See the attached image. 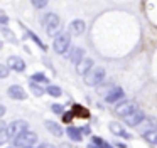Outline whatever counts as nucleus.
I'll list each match as a JSON object with an SVG mask.
<instances>
[{"label": "nucleus", "mask_w": 157, "mask_h": 148, "mask_svg": "<svg viewBox=\"0 0 157 148\" xmlns=\"http://www.w3.org/2000/svg\"><path fill=\"white\" fill-rule=\"evenodd\" d=\"M46 93H48L49 96H52V98L63 96V89H61L59 86H54V84H49V86L46 87Z\"/></svg>", "instance_id": "obj_19"}, {"label": "nucleus", "mask_w": 157, "mask_h": 148, "mask_svg": "<svg viewBox=\"0 0 157 148\" xmlns=\"http://www.w3.org/2000/svg\"><path fill=\"white\" fill-rule=\"evenodd\" d=\"M110 131H112L113 135H117V136H123V138H127V140H128V138H132V135L127 133V131L123 130L122 124L117 123V121H112V123H110Z\"/></svg>", "instance_id": "obj_13"}, {"label": "nucleus", "mask_w": 157, "mask_h": 148, "mask_svg": "<svg viewBox=\"0 0 157 148\" xmlns=\"http://www.w3.org/2000/svg\"><path fill=\"white\" fill-rule=\"evenodd\" d=\"M7 66L10 67V69L17 71V72H22V71L25 69L24 59H21V57H17V56H10V57H9V59H7Z\"/></svg>", "instance_id": "obj_11"}, {"label": "nucleus", "mask_w": 157, "mask_h": 148, "mask_svg": "<svg viewBox=\"0 0 157 148\" xmlns=\"http://www.w3.org/2000/svg\"><path fill=\"white\" fill-rule=\"evenodd\" d=\"M105 79H106V71H105V67H101V66H95L85 76L86 86H100Z\"/></svg>", "instance_id": "obj_2"}, {"label": "nucleus", "mask_w": 157, "mask_h": 148, "mask_svg": "<svg viewBox=\"0 0 157 148\" xmlns=\"http://www.w3.org/2000/svg\"><path fill=\"white\" fill-rule=\"evenodd\" d=\"M0 19H2V25H7V15H5V12H0Z\"/></svg>", "instance_id": "obj_27"}, {"label": "nucleus", "mask_w": 157, "mask_h": 148, "mask_svg": "<svg viewBox=\"0 0 157 148\" xmlns=\"http://www.w3.org/2000/svg\"><path fill=\"white\" fill-rule=\"evenodd\" d=\"M93 67H95V66H93V61L90 59V57H85V59H83L81 62L76 66V72L81 74V76H86V74L93 69Z\"/></svg>", "instance_id": "obj_12"}, {"label": "nucleus", "mask_w": 157, "mask_h": 148, "mask_svg": "<svg viewBox=\"0 0 157 148\" xmlns=\"http://www.w3.org/2000/svg\"><path fill=\"white\" fill-rule=\"evenodd\" d=\"M37 133H34V131H25V133L19 135L17 138L14 140V145L19 148H29V146H34L36 143H37Z\"/></svg>", "instance_id": "obj_4"}, {"label": "nucleus", "mask_w": 157, "mask_h": 148, "mask_svg": "<svg viewBox=\"0 0 157 148\" xmlns=\"http://www.w3.org/2000/svg\"><path fill=\"white\" fill-rule=\"evenodd\" d=\"M31 2L36 9H44V7L48 5V0H31Z\"/></svg>", "instance_id": "obj_24"}, {"label": "nucleus", "mask_w": 157, "mask_h": 148, "mask_svg": "<svg viewBox=\"0 0 157 148\" xmlns=\"http://www.w3.org/2000/svg\"><path fill=\"white\" fill-rule=\"evenodd\" d=\"M51 109H52V113H56V114H63V113H64V106H63V104H52Z\"/></svg>", "instance_id": "obj_25"}, {"label": "nucleus", "mask_w": 157, "mask_h": 148, "mask_svg": "<svg viewBox=\"0 0 157 148\" xmlns=\"http://www.w3.org/2000/svg\"><path fill=\"white\" fill-rule=\"evenodd\" d=\"M135 109H139L137 108V104L133 103V101H122V103H118L117 104V108H115V113L118 114V116H127V114H130V113H133Z\"/></svg>", "instance_id": "obj_7"}, {"label": "nucleus", "mask_w": 157, "mask_h": 148, "mask_svg": "<svg viewBox=\"0 0 157 148\" xmlns=\"http://www.w3.org/2000/svg\"><path fill=\"white\" fill-rule=\"evenodd\" d=\"M29 89H31V93L34 94V96H42V94L46 93V89L41 86V84L32 83V81H31V84H29Z\"/></svg>", "instance_id": "obj_20"}, {"label": "nucleus", "mask_w": 157, "mask_h": 148, "mask_svg": "<svg viewBox=\"0 0 157 148\" xmlns=\"http://www.w3.org/2000/svg\"><path fill=\"white\" fill-rule=\"evenodd\" d=\"M83 130L81 128H76V126H68L66 128V135L68 138H71L73 141H81L83 140Z\"/></svg>", "instance_id": "obj_15"}, {"label": "nucleus", "mask_w": 157, "mask_h": 148, "mask_svg": "<svg viewBox=\"0 0 157 148\" xmlns=\"http://www.w3.org/2000/svg\"><path fill=\"white\" fill-rule=\"evenodd\" d=\"M44 126L48 128V131H49L51 135H54V136H63V135H64V131H63L61 124L56 123V121H46Z\"/></svg>", "instance_id": "obj_14"}, {"label": "nucleus", "mask_w": 157, "mask_h": 148, "mask_svg": "<svg viewBox=\"0 0 157 148\" xmlns=\"http://www.w3.org/2000/svg\"><path fill=\"white\" fill-rule=\"evenodd\" d=\"M9 69H10V67L5 66V64H2V66H0V77H2V79H5V77L9 76Z\"/></svg>", "instance_id": "obj_26"}, {"label": "nucleus", "mask_w": 157, "mask_h": 148, "mask_svg": "<svg viewBox=\"0 0 157 148\" xmlns=\"http://www.w3.org/2000/svg\"><path fill=\"white\" fill-rule=\"evenodd\" d=\"M25 131H29V123L24 120H17V121H12V123L7 124V135L12 140H15L19 135L25 133Z\"/></svg>", "instance_id": "obj_5"}, {"label": "nucleus", "mask_w": 157, "mask_h": 148, "mask_svg": "<svg viewBox=\"0 0 157 148\" xmlns=\"http://www.w3.org/2000/svg\"><path fill=\"white\" fill-rule=\"evenodd\" d=\"M123 89L120 86H115V87H112V89L106 93V96H105V101L106 103H117V101H120V99H123Z\"/></svg>", "instance_id": "obj_10"}, {"label": "nucleus", "mask_w": 157, "mask_h": 148, "mask_svg": "<svg viewBox=\"0 0 157 148\" xmlns=\"http://www.w3.org/2000/svg\"><path fill=\"white\" fill-rule=\"evenodd\" d=\"M85 30H86V24H85V20H81V19L73 20L68 27V32L71 34V35H81Z\"/></svg>", "instance_id": "obj_9"}, {"label": "nucleus", "mask_w": 157, "mask_h": 148, "mask_svg": "<svg viewBox=\"0 0 157 148\" xmlns=\"http://www.w3.org/2000/svg\"><path fill=\"white\" fill-rule=\"evenodd\" d=\"M31 81H32V83H37V84H48L49 83L48 76H46L44 72H34L31 76Z\"/></svg>", "instance_id": "obj_18"}, {"label": "nucleus", "mask_w": 157, "mask_h": 148, "mask_svg": "<svg viewBox=\"0 0 157 148\" xmlns=\"http://www.w3.org/2000/svg\"><path fill=\"white\" fill-rule=\"evenodd\" d=\"M0 30H2V35L5 37V40H7V42H10V44H17V39H15V34L12 32V30L9 29L7 25H2V27H0Z\"/></svg>", "instance_id": "obj_17"}, {"label": "nucleus", "mask_w": 157, "mask_h": 148, "mask_svg": "<svg viewBox=\"0 0 157 148\" xmlns=\"http://www.w3.org/2000/svg\"><path fill=\"white\" fill-rule=\"evenodd\" d=\"M29 148H32V146H29Z\"/></svg>", "instance_id": "obj_32"}, {"label": "nucleus", "mask_w": 157, "mask_h": 148, "mask_svg": "<svg viewBox=\"0 0 157 148\" xmlns=\"http://www.w3.org/2000/svg\"><path fill=\"white\" fill-rule=\"evenodd\" d=\"M69 59H71L73 64L78 66V64L85 59V49H81V47H75V49L71 50V54H69Z\"/></svg>", "instance_id": "obj_16"}, {"label": "nucleus", "mask_w": 157, "mask_h": 148, "mask_svg": "<svg viewBox=\"0 0 157 148\" xmlns=\"http://www.w3.org/2000/svg\"><path fill=\"white\" fill-rule=\"evenodd\" d=\"M144 121H145V114H144L142 109H135L133 113L123 116V123H125L127 126H139Z\"/></svg>", "instance_id": "obj_6"}, {"label": "nucleus", "mask_w": 157, "mask_h": 148, "mask_svg": "<svg viewBox=\"0 0 157 148\" xmlns=\"http://www.w3.org/2000/svg\"><path fill=\"white\" fill-rule=\"evenodd\" d=\"M69 46H71V34L69 32H61L52 40V49L56 54H66Z\"/></svg>", "instance_id": "obj_3"}, {"label": "nucleus", "mask_w": 157, "mask_h": 148, "mask_svg": "<svg viewBox=\"0 0 157 148\" xmlns=\"http://www.w3.org/2000/svg\"><path fill=\"white\" fill-rule=\"evenodd\" d=\"M117 146H118V148H127V146H125V145H123V143H118V145H117Z\"/></svg>", "instance_id": "obj_31"}, {"label": "nucleus", "mask_w": 157, "mask_h": 148, "mask_svg": "<svg viewBox=\"0 0 157 148\" xmlns=\"http://www.w3.org/2000/svg\"><path fill=\"white\" fill-rule=\"evenodd\" d=\"M91 141H93V143H96L98 146H101V148H112V145L106 143V141H103L101 138H98V136H93V138H91Z\"/></svg>", "instance_id": "obj_22"}, {"label": "nucleus", "mask_w": 157, "mask_h": 148, "mask_svg": "<svg viewBox=\"0 0 157 148\" xmlns=\"http://www.w3.org/2000/svg\"><path fill=\"white\" fill-rule=\"evenodd\" d=\"M7 94H9L10 99H17V101L27 99V93H25V89L22 86H19V84H12V86H9Z\"/></svg>", "instance_id": "obj_8"}, {"label": "nucleus", "mask_w": 157, "mask_h": 148, "mask_svg": "<svg viewBox=\"0 0 157 148\" xmlns=\"http://www.w3.org/2000/svg\"><path fill=\"white\" fill-rule=\"evenodd\" d=\"M4 114H5V106L2 104V106H0V116H4Z\"/></svg>", "instance_id": "obj_29"}, {"label": "nucleus", "mask_w": 157, "mask_h": 148, "mask_svg": "<svg viewBox=\"0 0 157 148\" xmlns=\"http://www.w3.org/2000/svg\"><path fill=\"white\" fill-rule=\"evenodd\" d=\"M88 148H100V146H98V145H96V143H93V141H91V143L88 145Z\"/></svg>", "instance_id": "obj_30"}, {"label": "nucleus", "mask_w": 157, "mask_h": 148, "mask_svg": "<svg viewBox=\"0 0 157 148\" xmlns=\"http://www.w3.org/2000/svg\"><path fill=\"white\" fill-rule=\"evenodd\" d=\"M36 148H54L52 145H49V143H41L39 146H36Z\"/></svg>", "instance_id": "obj_28"}, {"label": "nucleus", "mask_w": 157, "mask_h": 148, "mask_svg": "<svg viewBox=\"0 0 157 148\" xmlns=\"http://www.w3.org/2000/svg\"><path fill=\"white\" fill-rule=\"evenodd\" d=\"M144 138H145L149 143L157 145V130H152V131H147V133H144Z\"/></svg>", "instance_id": "obj_21"}, {"label": "nucleus", "mask_w": 157, "mask_h": 148, "mask_svg": "<svg viewBox=\"0 0 157 148\" xmlns=\"http://www.w3.org/2000/svg\"><path fill=\"white\" fill-rule=\"evenodd\" d=\"M44 27H46V34L49 37H58L59 30H61V19L54 12H49L44 17Z\"/></svg>", "instance_id": "obj_1"}, {"label": "nucleus", "mask_w": 157, "mask_h": 148, "mask_svg": "<svg viewBox=\"0 0 157 148\" xmlns=\"http://www.w3.org/2000/svg\"><path fill=\"white\" fill-rule=\"evenodd\" d=\"M27 35H31V37H32V40H34V42H36V44H37V46H39V47H41V49H46V46H44V44H42V40H41V39H39V37H37V35H36V34H34V32H31V30H27Z\"/></svg>", "instance_id": "obj_23"}]
</instances>
